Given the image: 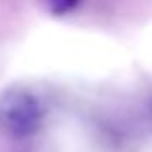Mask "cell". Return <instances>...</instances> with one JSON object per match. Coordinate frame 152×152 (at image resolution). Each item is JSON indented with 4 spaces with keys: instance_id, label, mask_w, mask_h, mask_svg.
I'll list each match as a JSON object with an SVG mask.
<instances>
[{
    "instance_id": "6da1fadb",
    "label": "cell",
    "mask_w": 152,
    "mask_h": 152,
    "mask_svg": "<svg viewBox=\"0 0 152 152\" xmlns=\"http://www.w3.org/2000/svg\"><path fill=\"white\" fill-rule=\"evenodd\" d=\"M43 105L33 92L20 87L0 95V129L13 139L36 134L43 124Z\"/></svg>"
}]
</instances>
